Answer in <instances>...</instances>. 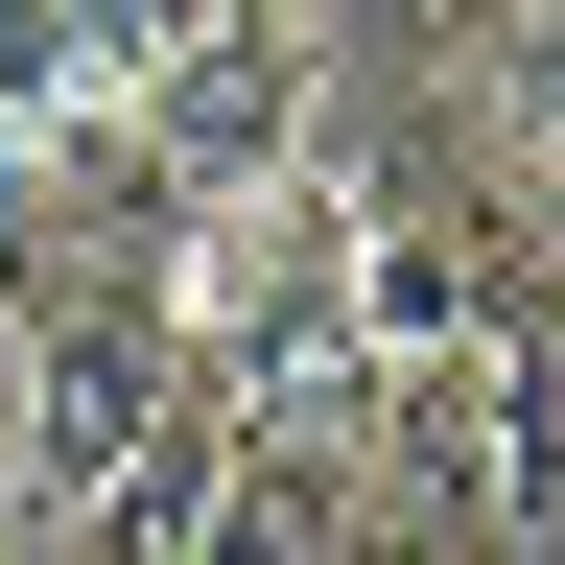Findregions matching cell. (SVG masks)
<instances>
[{
  "label": "cell",
  "mask_w": 565,
  "mask_h": 565,
  "mask_svg": "<svg viewBox=\"0 0 565 565\" xmlns=\"http://www.w3.org/2000/svg\"><path fill=\"white\" fill-rule=\"evenodd\" d=\"M353 565H565V330L377 353V424H353Z\"/></svg>",
  "instance_id": "obj_1"
},
{
  "label": "cell",
  "mask_w": 565,
  "mask_h": 565,
  "mask_svg": "<svg viewBox=\"0 0 565 565\" xmlns=\"http://www.w3.org/2000/svg\"><path fill=\"white\" fill-rule=\"evenodd\" d=\"M212 377H189V330H166V282H71V307H24V519L71 542L95 494L166 448Z\"/></svg>",
  "instance_id": "obj_2"
},
{
  "label": "cell",
  "mask_w": 565,
  "mask_h": 565,
  "mask_svg": "<svg viewBox=\"0 0 565 565\" xmlns=\"http://www.w3.org/2000/svg\"><path fill=\"white\" fill-rule=\"evenodd\" d=\"M401 71H424V118L494 166V212L565 259V0H353Z\"/></svg>",
  "instance_id": "obj_3"
}]
</instances>
